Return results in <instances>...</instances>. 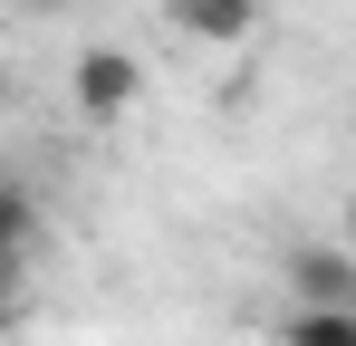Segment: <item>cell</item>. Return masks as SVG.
Instances as JSON below:
<instances>
[{"instance_id":"obj_6","label":"cell","mask_w":356,"mask_h":346,"mask_svg":"<svg viewBox=\"0 0 356 346\" xmlns=\"http://www.w3.org/2000/svg\"><path fill=\"white\" fill-rule=\"evenodd\" d=\"M0 346H10V298H0Z\"/></svg>"},{"instance_id":"obj_4","label":"cell","mask_w":356,"mask_h":346,"mask_svg":"<svg viewBox=\"0 0 356 346\" xmlns=\"http://www.w3.org/2000/svg\"><path fill=\"white\" fill-rule=\"evenodd\" d=\"M280 346H356V308H289Z\"/></svg>"},{"instance_id":"obj_1","label":"cell","mask_w":356,"mask_h":346,"mask_svg":"<svg viewBox=\"0 0 356 346\" xmlns=\"http://www.w3.org/2000/svg\"><path fill=\"white\" fill-rule=\"evenodd\" d=\"M135 106H145V58L116 49V39L77 49V115H87V125H125Z\"/></svg>"},{"instance_id":"obj_5","label":"cell","mask_w":356,"mask_h":346,"mask_svg":"<svg viewBox=\"0 0 356 346\" xmlns=\"http://www.w3.org/2000/svg\"><path fill=\"white\" fill-rule=\"evenodd\" d=\"M19 250H29V202L0 183V298H10V279H19Z\"/></svg>"},{"instance_id":"obj_3","label":"cell","mask_w":356,"mask_h":346,"mask_svg":"<svg viewBox=\"0 0 356 346\" xmlns=\"http://www.w3.org/2000/svg\"><path fill=\"white\" fill-rule=\"evenodd\" d=\"M174 29L193 49H241L260 29V0H174Z\"/></svg>"},{"instance_id":"obj_2","label":"cell","mask_w":356,"mask_h":346,"mask_svg":"<svg viewBox=\"0 0 356 346\" xmlns=\"http://www.w3.org/2000/svg\"><path fill=\"white\" fill-rule=\"evenodd\" d=\"M280 279H289V308H356L347 240H298L289 260H280Z\"/></svg>"}]
</instances>
